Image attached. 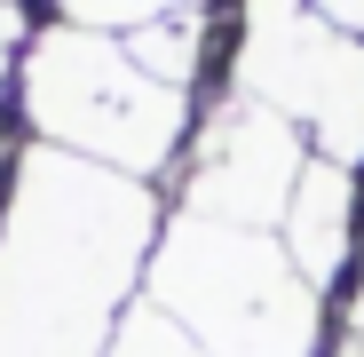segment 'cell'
Returning a JSON list of instances; mask_svg holds the SVG:
<instances>
[{"mask_svg":"<svg viewBox=\"0 0 364 357\" xmlns=\"http://www.w3.org/2000/svg\"><path fill=\"white\" fill-rule=\"evenodd\" d=\"M151 310H166L206 357H309L325 294L293 270L269 230L174 214L151 247Z\"/></svg>","mask_w":364,"mask_h":357,"instance_id":"2","label":"cell"},{"mask_svg":"<svg viewBox=\"0 0 364 357\" xmlns=\"http://www.w3.org/2000/svg\"><path fill=\"white\" fill-rule=\"evenodd\" d=\"M237 95L293 119L317 159L364 167V48L341 40L309 0H246Z\"/></svg>","mask_w":364,"mask_h":357,"instance_id":"4","label":"cell"},{"mask_svg":"<svg viewBox=\"0 0 364 357\" xmlns=\"http://www.w3.org/2000/svg\"><path fill=\"white\" fill-rule=\"evenodd\" d=\"M24 119L40 128L48 151H72L111 175H159L182 143H191V103L159 88L127 40L80 32V24H48L24 40Z\"/></svg>","mask_w":364,"mask_h":357,"instance_id":"3","label":"cell"},{"mask_svg":"<svg viewBox=\"0 0 364 357\" xmlns=\"http://www.w3.org/2000/svg\"><path fill=\"white\" fill-rule=\"evenodd\" d=\"M356 238H364L356 167L309 159V167H301V183H293V207H285V254H293V270L309 278L317 294L341 286V270L356 262Z\"/></svg>","mask_w":364,"mask_h":357,"instance_id":"6","label":"cell"},{"mask_svg":"<svg viewBox=\"0 0 364 357\" xmlns=\"http://www.w3.org/2000/svg\"><path fill=\"white\" fill-rule=\"evenodd\" d=\"M103 357H206V349L182 333L166 310H151V302H143V310L119 318V333H111V349H103Z\"/></svg>","mask_w":364,"mask_h":357,"instance_id":"8","label":"cell"},{"mask_svg":"<svg viewBox=\"0 0 364 357\" xmlns=\"http://www.w3.org/2000/svg\"><path fill=\"white\" fill-rule=\"evenodd\" d=\"M151 238L159 199L135 175L24 143L0 191V357H103Z\"/></svg>","mask_w":364,"mask_h":357,"instance_id":"1","label":"cell"},{"mask_svg":"<svg viewBox=\"0 0 364 357\" xmlns=\"http://www.w3.org/2000/svg\"><path fill=\"white\" fill-rule=\"evenodd\" d=\"M174 9H191V0H55V24H80V32H103V24H159Z\"/></svg>","mask_w":364,"mask_h":357,"instance_id":"9","label":"cell"},{"mask_svg":"<svg viewBox=\"0 0 364 357\" xmlns=\"http://www.w3.org/2000/svg\"><path fill=\"white\" fill-rule=\"evenodd\" d=\"M127 56L174 95H191V80L206 72V9H174L159 24H135L127 32Z\"/></svg>","mask_w":364,"mask_h":357,"instance_id":"7","label":"cell"},{"mask_svg":"<svg viewBox=\"0 0 364 357\" xmlns=\"http://www.w3.org/2000/svg\"><path fill=\"white\" fill-rule=\"evenodd\" d=\"M309 159L317 151L293 119H277L269 103L230 88L182 143V214L230 222V230H269L293 207V183Z\"/></svg>","mask_w":364,"mask_h":357,"instance_id":"5","label":"cell"},{"mask_svg":"<svg viewBox=\"0 0 364 357\" xmlns=\"http://www.w3.org/2000/svg\"><path fill=\"white\" fill-rule=\"evenodd\" d=\"M9 9H16V0H9Z\"/></svg>","mask_w":364,"mask_h":357,"instance_id":"11","label":"cell"},{"mask_svg":"<svg viewBox=\"0 0 364 357\" xmlns=\"http://www.w3.org/2000/svg\"><path fill=\"white\" fill-rule=\"evenodd\" d=\"M309 9H317L341 40H356V48H364V0H309Z\"/></svg>","mask_w":364,"mask_h":357,"instance_id":"10","label":"cell"}]
</instances>
